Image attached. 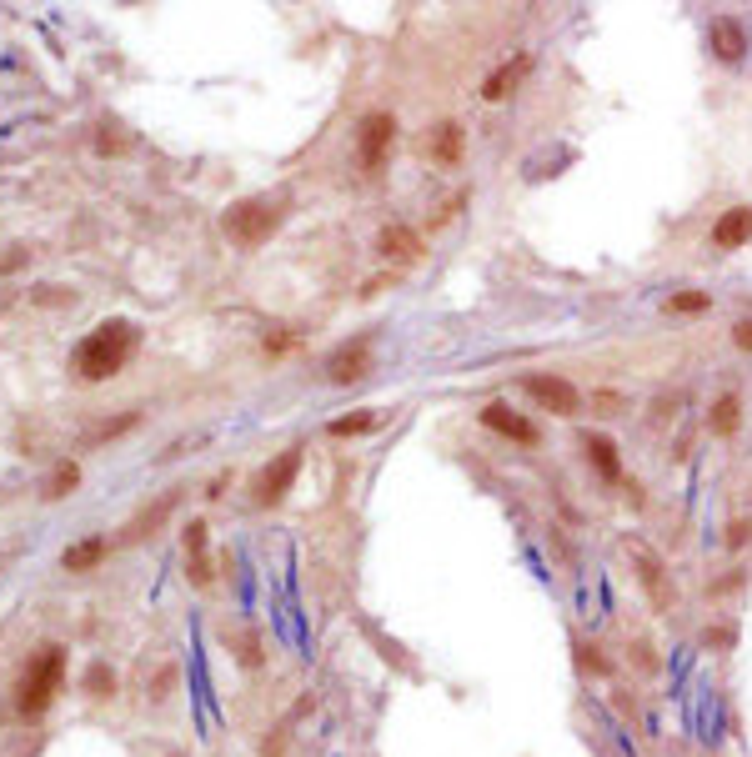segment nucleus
<instances>
[{"instance_id":"f257e3e1","label":"nucleus","mask_w":752,"mask_h":757,"mask_svg":"<svg viewBox=\"0 0 752 757\" xmlns=\"http://www.w3.org/2000/svg\"><path fill=\"white\" fill-rule=\"evenodd\" d=\"M136 341H141L136 321H126V316L101 321V326H96V331H91V336L76 346L71 366H76V376H81V382H106V376H116V371L131 361Z\"/></svg>"},{"instance_id":"f03ea898","label":"nucleus","mask_w":752,"mask_h":757,"mask_svg":"<svg viewBox=\"0 0 752 757\" xmlns=\"http://www.w3.org/2000/svg\"><path fill=\"white\" fill-rule=\"evenodd\" d=\"M281 221H286V201H271V196H246V201H231V206H226V216H221L226 236H231L236 246H246V251L266 246V241L281 231Z\"/></svg>"},{"instance_id":"7ed1b4c3","label":"nucleus","mask_w":752,"mask_h":757,"mask_svg":"<svg viewBox=\"0 0 752 757\" xmlns=\"http://www.w3.org/2000/svg\"><path fill=\"white\" fill-rule=\"evenodd\" d=\"M61 682H66V647H41V657H31V667L21 672V697H16L21 712L41 717L56 702Z\"/></svg>"},{"instance_id":"20e7f679","label":"nucleus","mask_w":752,"mask_h":757,"mask_svg":"<svg viewBox=\"0 0 752 757\" xmlns=\"http://www.w3.org/2000/svg\"><path fill=\"white\" fill-rule=\"evenodd\" d=\"M392 141H397V116L392 111H371L356 131V161L366 171H382L387 156H392Z\"/></svg>"},{"instance_id":"39448f33","label":"nucleus","mask_w":752,"mask_h":757,"mask_svg":"<svg viewBox=\"0 0 752 757\" xmlns=\"http://www.w3.org/2000/svg\"><path fill=\"white\" fill-rule=\"evenodd\" d=\"M522 387H527L532 402H542V407L557 412V417H577V407H582V397H577V387L567 382V376H542V371H537V376H527Z\"/></svg>"},{"instance_id":"423d86ee","label":"nucleus","mask_w":752,"mask_h":757,"mask_svg":"<svg viewBox=\"0 0 752 757\" xmlns=\"http://www.w3.org/2000/svg\"><path fill=\"white\" fill-rule=\"evenodd\" d=\"M296 472H301V447H286V452L261 472V482H256V502H261V507H276V502L291 492Z\"/></svg>"},{"instance_id":"0eeeda50","label":"nucleus","mask_w":752,"mask_h":757,"mask_svg":"<svg viewBox=\"0 0 752 757\" xmlns=\"http://www.w3.org/2000/svg\"><path fill=\"white\" fill-rule=\"evenodd\" d=\"M366 371H371V336H356V341L336 346V351H331V361H326V376H331L336 387L361 382Z\"/></svg>"},{"instance_id":"6e6552de","label":"nucleus","mask_w":752,"mask_h":757,"mask_svg":"<svg viewBox=\"0 0 752 757\" xmlns=\"http://www.w3.org/2000/svg\"><path fill=\"white\" fill-rule=\"evenodd\" d=\"M707 46H712V56H717L722 66H737V61L747 56V31H742L732 16H717V21L707 26Z\"/></svg>"},{"instance_id":"1a4fd4ad","label":"nucleus","mask_w":752,"mask_h":757,"mask_svg":"<svg viewBox=\"0 0 752 757\" xmlns=\"http://www.w3.org/2000/svg\"><path fill=\"white\" fill-rule=\"evenodd\" d=\"M482 427H487V432H497V437H512V442H522V447H532V442H537V427H532L522 412H512L507 402L482 407Z\"/></svg>"},{"instance_id":"9d476101","label":"nucleus","mask_w":752,"mask_h":757,"mask_svg":"<svg viewBox=\"0 0 752 757\" xmlns=\"http://www.w3.org/2000/svg\"><path fill=\"white\" fill-rule=\"evenodd\" d=\"M747 241H752V206L722 211L717 226H712V246H717V251H737V246H747Z\"/></svg>"},{"instance_id":"9b49d317","label":"nucleus","mask_w":752,"mask_h":757,"mask_svg":"<svg viewBox=\"0 0 752 757\" xmlns=\"http://www.w3.org/2000/svg\"><path fill=\"white\" fill-rule=\"evenodd\" d=\"M376 251H382L387 261H417L422 256V236L412 226H387L382 241H376Z\"/></svg>"},{"instance_id":"f8f14e48","label":"nucleus","mask_w":752,"mask_h":757,"mask_svg":"<svg viewBox=\"0 0 752 757\" xmlns=\"http://www.w3.org/2000/svg\"><path fill=\"white\" fill-rule=\"evenodd\" d=\"M532 71V56H517V61H502L492 76H487V86H482V96L487 101H502V96H512L517 91V81Z\"/></svg>"},{"instance_id":"ddd939ff","label":"nucleus","mask_w":752,"mask_h":757,"mask_svg":"<svg viewBox=\"0 0 752 757\" xmlns=\"http://www.w3.org/2000/svg\"><path fill=\"white\" fill-rule=\"evenodd\" d=\"M186 562H191V582L206 587L211 582V557H206V522L186 527Z\"/></svg>"},{"instance_id":"4468645a","label":"nucleus","mask_w":752,"mask_h":757,"mask_svg":"<svg viewBox=\"0 0 752 757\" xmlns=\"http://www.w3.org/2000/svg\"><path fill=\"white\" fill-rule=\"evenodd\" d=\"M106 537H86V542H76V547H66V557H61V567L66 572H91L101 557H106Z\"/></svg>"},{"instance_id":"2eb2a0df","label":"nucleus","mask_w":752,"mask_h":757,"mask_svg":"<svg viewBox=\"0 0 752 757\" xmlns=\"http://www.w3.org/2000/svg\"><path fill=\"white\" fill-rule=\"evenodd\" d=\"M432 156H437V161H447V166H457V161H462V126H457V121H447V126H437V131H432Z\"/></svg>"},{"instance_id":"dca6fc26","label":"nucleus","mask_w":752,"mask_h":757,"mask_svg":"<svg viewBox=\"0 0 752 757\" xmlns=\"http://www.w3.org/2000/svg\"><path fill=\"white\" fill-rule=\"evenodd\" d=\"M737 422H742V402L727 392V397H717L712 402V417H707V427L717 432V437H732L737 432Z\"/></svg>"},{"instance_id":"f3484780","label":"nucleus","mask_w":752,"mask_h":757,"mask_svg":"<svg viewBox=\"0 0 752 757\" xmlns=\"http://www.w3.org/2000/svg\"><path fill=\"white\" fill-rule=\"evenodd\" d=\"M587 457H592V467L607 477V482H617L622 477V462H617V447L607 442V437H587Z\"/></svg>"},{"instance_id":"a211bd4d","label":"nucleus","mask_w":752,"mask_h":757,"mask_svg":"<svg viewBox=\"0 0 752 757\" xmlns=\"http://www.w3.org/2000/svg\"><path fill=\"white\" fill-rule=\"evenodd\" d=\"M76 482H81V467H76V462H56V472L46 477V497L56 502V497H66Z\"/></svg>"},{"instance_id":"6ab92c4d","label":"nucleus","mask_w":752,"mask_h":757,"mask_svg":"<svg viewBox=\"0 0 752 757\" xmlns=\"http://www.w3.org/2000/svg\"><path fill=\"white\" fill-rule=\"evenodd\" d=\"M712 301L702 296V291H672L667 296V311H677V316H697V311H707Z\"/></svg>"},{"instance_id":"aec40b11","label":"nucleus","mask_w":752,"mask_h":757,"mask_svg":"<svg viewBox=\"0 0 752 757\" xmlns=\"http://www.w3.org/2000/svg\"><path fill=\"white\" fill-rule=\"evenodd\" d=\"M376 427V417L371 412H356V417H336L331 422V437H356V432H371Z\"/></svg>"},{"instance_id":"412c9836","label":"nucleus","mask_w":752,"mask_h":757,"mask_svg":"<svg viewBox=\"0 0 752 757\" xmlns=\"http://www.w3.org/2000/svg\"><path fill=\"white\" fill-rule=\"evenodd\" d=\"M111 687H116L111 667H106V662H96V667L86 672V692H91V697H111Z\"/></svg>"},{"instance_id":"4be33fe9","label":"nucleus","mask_w":752,"mask_h":757,"mask_svg":"<svg viewBox=\"0 0 752 757\" xmlns=\"http://www.w3.org/2000/svg\"><path fill=\"white\" fill-rule=\"evenodd\" d=\"M642 582L652 587V597H657V602H667V592H662V567H657L652 557H642Z\"/></svg>"},{"instance_id":"5701e85b","label":"nucleus","mask_w":752,"mask_h":757,"mask_svg":"<svg viewBox=\"0 0 752 757\" xmlns=\"http://www.w3.org/2000/svg\"><path fill=\"white\" fill-rule=\"evenodd\" d=\"M577 662L592 667V672H607V657H602V647H592V642H577Z\"/></svg>"},{"instance_id":"b1692460","label":"nucleus","mask_w":752,"mask_h":757,"mask_svg":"<svg viewBox=\"0 0 752 757\" xmlns=\"http://www.w3.org/2000/svg\"><path fill=\"white\" fill-rule=\"evenodd\" d=\"M732 341H737L742 351H752V321H737V326H732Z\"/></svg>"},{"instance_id":"393cba45","label":"nucleus","mask_w":752,"mask_h":757,"mask_svg":"<svg viewBox=\"0 0 752 757\" xmlns=\"http://www.w3.org/2000/svg\"><path fill=\"white\" fill-rule=\"evenodd\" d=\"M747 532H752L747 522H732V527H727V547H742V542H747Z\"/></svg>"},{"instance_id":"a878e982","label":"nucleus","mask_w":752,"mask_h":757,"mask_svg":"<svg viewBox=\"0 0 752 757\" xmlns=\"http://www.w3.org/2000/svg\"><path fill=\"white\" fill-rule=\"evenodd\" d=\"M171 757H181V752H171Z\"/></svg>"}]
</instances>
